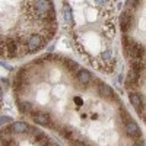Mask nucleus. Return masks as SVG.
<instances>
[{"label":"nucleus","instance_id":"obj_1","mask_svg":"<svg viewBox=\"0 0 146 146\" xmlns=\"http://www.w3.org/2000/svg\"><path fill=\"white\" fill-rule=\"evenodd\" d=\"M45 45V38L44 36H41L40 34H32L29 35L27 41H25V50L28 53H35L38 51L40 48H42Z\"/></svg>","mask_w":146,"mask_h":146},{"label":"nucleus","instance_id":"obj_2","mask_svg":"<svg viewBox=\"0 0 146 146\" xmlns=\"http://www.w3.org/2000/svg\"><path fill=\"white\" fill-rule=\"evenodd\" d=\"M6 42V56L9 58H13L19 53V45L25 44V41H19V40H12V38H5Z\"/></svg>","mask_w":146,"mask_h":146},{"label":"nucleus","instance_id":"obj_3","mask_svg":"<svg viewBox=\"0 0 146 146\" xmlns=\"http://www.w3.org/2000/svg\"><path fill=\"white\" fill-rule=\"evenodd\" d=\"M126 133H127V136H130V137H140L142 136V131H140L137 123L133 121L131 118L126 123Z\"/></svg>","mask_w":146,"mask_h":146},{"label":"nucleus","instance_id":"obj_4","mask_svg":"<svg viewBox=\"0 0 146 146\" xmlns=\"http://www.w3.org/2000/svg\"><path fill=\"white\" fill-rule=\"evenodd\" d=\"M32 118H34V123L40 124V126H45V127H53L50 117H48V114H45V113H41V111H40V113H35V114L32 115Z\"/></svg>","mask_w":146,"mask_h":146},{"label":"nucleus","instance_id":"obj_5","mask_svg":"<svg viewBox=\"0 0 146 146\" xmlns=\"http://www.w3.org/2000/svg\"><path fill=\"white\" fill-rule=\"evenodd\" d=\"M29 126L27 123H23V121H16V123H12L9 130L12 133H15V135H23V133H29Z\"/></svg>","mask_w":146,"mask_h":146},{"label":"nucleus","instance_id":"obj_6","mask_svg":"<svg viewBox=\"0 0 146 146\" xmlns=\"http://www.w3.org/2000/svg\"><path fill=\"white\" fill-rule=\"evenodd\" d=\"M129 100H130V104L135 107L136 111L142 114V111H143V102H142L140 95H139L137 92H130V94H129Z\"/></svg>","mask_w":146,"mask_h":146},{"label":"nucleus","instance_id":"obj_7","mask_svg":"<svg viewBox=\"0 0 146 146\" xmlns=\"http://www.w3.org/2000/svg\"><path fill=\"white\" fill-rule=\"evenodd\" d=\"M139 79H140V73L135 69H131L129 72V75H127V79H126V86L127 88H133V86H136V85L139 83Z\"/></svg>","mask_w":146,"mask_h":146},{"label":"nucleus","instance_id":"obj_8","mask_svg":"<svg viewBox=\"0 0 146 146\" xmlns=\"http://www.w3.org/2000/svg\"><path fill=\"white\" fill-rule=\"evenodd\" d=\"M120 27H121V31H123L124 34L130 29L131 27V15L130 12H123L120 16Z\"/></svg>","mask_w":146,"mask_h":146},{"label":"nucleus","instance_id":"obj_9","mask_svg":"<svg viewBox=\"0 0 146 146\" xmlns=\"http://www.w3.org/2000/svg\"><path fill=\"white\" fill-rule=\"evenodd\" d=\"M98 92H100V95L102 96V98H105V100L113 98V96H114V91H113V88H111V86H108V85H105V83H102V82L98 83Z\"/></svg>","mask_w":146,"mask_h":146},{"label":"nucleus","instance_id":"obj_10","mask_svg":"<svg viewBox=\"0 0 146 146\" xmlns=\"http://www.w3.org/2000/svg\"><path fill=\"white\" fill-rule=\"evenodd\" d=\"M78 80H79L82 85H89V83L92 82V75H91L88 70L80 69V70H78Z\"/></svg>","mask_w":146,"mask_h":146},{"label":"nucleus","instance_id":"obj_11","mask_svg":"<svg viewBox=\"0 0 146 146\" xmlns=\"http://www.w3.org/2000/svg\"><path fill=\"white\" fill-rule=\"evenodd\" d=\"M18 108L22 114H27V113H31L32 111V104L28 102V101H19L18 102Z\"/></svg>","mask_w":146,"mask_h":146},{"label":"nucleus","instance_id":"obj_12","mask_svg":"<svg viewBox=\"0 0 146 146\" xmlns=\"http://www.w3.org/2000/svg\"><path fill=\"white\" fill-rule=\"evenodd\" d=\"M64 63H67L66 66H67V69L70 72H76L79 69V64L76 62H73V60H70V58H64Z\"/></svg>","mask_w":146,"mask_h":146},{"label":"nucleus","instance_id":"obj_13","mask_svg":"<svg viewBox=\"0 0 146 146\" xmlns=\"http://www.w3.org/2000/svg\"><path fill=\"white\" fill-rule=\"evenodd\" d=\"M63 16H64V19H66L69 23H72V10H70L69 6H64V7H63Z\"/></svg>","mask_w":146,"mask_h":146},{"label":"nucleus","instance_id":"obj_14","mask_svg":"<svg viewBox=\"0 0 146 146\" xmlns=\"http://www.w3.org/2000/svg\"><path fill=\"white\" fill-rule=\"evenodd\" d=\"M60 133H62V136H63V137H66V139H69V140H72V139H73V136H72L73 133H72L67 127H63L62 130H60Z\"/></svg>","mask_w":146,"mask_h":146},{"label":"nucleus","instance_id":"obj_15","mask_svg":"<svg viewBox=\"0 0 146 146\" xmlns=\"http://www.w3.org/2000/svg\"><path fill=\"white\" fill-rule=\"evenodd\" d=\"M111 58H113V51H110V50H107V51H104L102 53V60L104 62H111Z\"/></svg>","mask_w":146,"mask_h":146},{"label":"nucleus","instance_id":"obj_16","mask_svg":"<svg viewBox=\"0 0 146 146\" xmlns=\"http://www.w3.org/2000/svg\"><path fill=\"white\" fill-rule=\"evenodd\" d=\"M0 56H6V42H5V38H0Z\"/></svg>","mask_w":146,"mask_h":146},{"label":"nucleus","instance_id":"obj_17","mask_svg":"<svg viewBox=\"0 0 146 146\" xmlns=\"http://www.w3.org/2000/svg\"><path fill=\"white\" fill-rule=\"evenodd\" d=\"M120 115H121V118H123V123H127V121L130 120V115H129V113L126 111L124 108H121V113H120Z\"/></svg>","mask_w":146,"mask_h":146},{"label":"nucleus","instance_id":"obj_18","mask_svg":"<svg viewBox=\"0 0 146 146\" xmlns=\"http://www.w3.org/2000/svg\"><path fill=\"white\" fill-rule=\"evenodd\" d=\"M139 2H140V0H127L126 6H127L129 9H131V7H136V6L139 5Z\"/></svg>","mask_w":146,"mask_h":146},{"label":"nucleus","instance_id":"obj_19","mask_svg":"<svg viewBox=\"0 0 146 146\" xmlns=\"http://www.w3.org/2000/svg\"><path fill=\"white\" fill-rule=\"evenodd\" d=\"M6 123H12V118H10V117H6V115L0 117V126H3V124H6Z\"/></svg>","mask_w":146,"mask_h":146},{"label":"nucleus","instance_id":"obj_20","mask_svg":"<svg viewBox=\"0 0 146 146\" xmlns=\"http://www.w3.org/2000/svg\"><path fill=\"white\" fill-rule=\"evenodd\" d=\"M75 104H76V105H79V107L83 104V101H82V98H80V96H76V98H75Z\"/></svg>","mask_w":146,"mask_h":146},{"label":"nucleus","instance_id":"obj_21","mask_svg":"<svg viewBox=\"0 0 146 146\" xmlns=\"http://www.w3.org/2000/svg\"><path fill=\"white\" fill-rule=\"evenodd\" d=\"M5 143H6V142H5V139H3L2 136H0V146H3Z\"/></svg>","mask_w":146,"mask_h":146},{"label":"nucleus","instance_id":"obj_22","mask_svg":"<svg viewBox=\"0 0 146 146\" xmlns=\"http://www.w3.org/2000/svg\"><path fill=\"white\" fill-rule=\"evenodd\" d=\"M107 2V0H96V3H100V5H104Z\"/></svg>","mask_w":146,"mask_h":146},{"label":"nucleus","instance_id":"obj_23","mask_svg":"<svg viewBox=\"0 0 146 146\" xmlns=\"http://www.w3.org/2000/svg\"><path fill=\"white\" fill-rule=\"evenodd\" d=\"M2 100H3V94H2V89H0V102H2Z\"/></svg>","mask_w":146,"mask_h":146},{"label":"nucleus","instance_id":"obj_24","mask_svg":"<svg viewBox=\"0 0 146 146\" xmlns=\"http://www.w3.org/2000/svg\"><path fill=\"white\" fill-rule=\"evenodd\" d=\"M143 120H145V123H146V117H143Z\"/></svg>","mask_w":146,"mask_h":146}]
</instances>
